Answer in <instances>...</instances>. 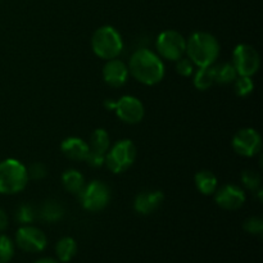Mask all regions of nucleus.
Segmentation results:
<instances>
[{
    "mask_svg": "<svg viewBox=\"0 0 263 263\" xmlns=\"http://www.w3.org/2000/svg\"><path fill=\"white\" fill-rule=\"evenodd\" d=\"M128 72L143 85L153 86L163 80L164 64L158 54L149 49H138L134 51L128 62Z\"/></svg>",
    "mask_w": 263,
    "mask_h": 263,
    "instance_id": "obj_1",
    "label": "nucleus"
},
{
    "mask_svg": "<svg viewBox=\"0 0 263 263\" xmlns=\"http://www.w3.org/2000/svg\"><path fill=\"white\" fill-rule=\"evenodd\" d=\"M221 46L216 36L210 32L198 31L186 40L187 58L198 67H210L216 63L220 57Z\"/></svg>",
    "mask_w": 263,
    "mask_h": 263,
    "instance_id": "obj_2",
    "label": "nucleus"
},
{
    "mask_svg": "<svg viewBox=\"0 0 263 263\" xmlns=\"http://www.w3.org/2000/svg\"><path fill=\"white\" fill-rule=\"evenodd\" d=\"M28 182L27 168L18 159L8 158L0 162V194L21 193Z\"/></svg>",
    "mask_w": 263,
    "mask_h": 263,
    "instance_id": "obj_3",
    "label": "nucleus"
},
{
    "mask_svg": "<svg viewBox=\"0 0 263 263\" xmlns=\"http://www.w3.org/2000/svg\"><path fill=\"white\" fill-rule=\"evenodd\" d=\"M91 48L95 55L105 61L117 58L123 49L122 36L112 26H103L92 35Z\"/></svg>",
    "mask_w": 263,
    "mask_h": 263,
    "instance_id": "obj_4",
    "label": "nucleus"
},
{
    "mask_svg": "<svg viewBox=\"0 0 263 263\" xmlns=\"http://www.w3.org/2000/svg\"><path fill=\"white\" fill-rule=\"evenodd\" d=\"M136 159V146L128 139L117 141L105 154L104 164L113 174L127 171Z\"/></svg>",
    "mask_w": 263,
    "mask_h": 263,
    "instance_id": "obj_5",
    "label": "nucleus"
},
{
    "mask_svg": "<svg viewBox=\"0 0 263 263\" xmlns=\"http://www.w3.org/2000/svg\"><path fill=\"white\" fill-rule=\"evenodd\" d=\"M105 108L113 109L122 122L128 125H136L141 122L145 115L144 105L138 98L131 97V95H123L117 102L112 100H105Z\"/></svg>",
    "mask_w": 263,
    "mask_h": 263,
    "instance_id": "obj_6",
    "label": "nucleus"
},
{
    "mask_svg": "<svg viewBox=\"0 0 263 263\" xmlns=\"http://www.w3.org/2000/svg\"><path fill=\"white\" fill-rule=\"evenodd\" d=\"M157 53L166 61L176 62L185 55L186 40L184 36L175 30H166L161 32L156 41Z\"/></svg>",
    "mask_w": 263,
    "mask_h": 263,
    "instance_id": "obj_7",
    "label": "nucleus"
},
{
    "mask_svg": "<svg viewBox=\"0 0 263 263\" xmlns=\"http://www.w3.org/2000/svg\"><path fill=\"white\" fill-rule=\"evenodd\" d=\"M82 207L90 212H98L104 210L110 200V189L107 184L99 180H94L85 185L79 194Z\"/></svg>",
    "mask_w": 263,
    "mask_h": 263,
    "instance_id": "obj_8",
    "label": "nucleus"
},
{
    "mask_svg": "<svg viewBox=\"0 0 263 263\" xmlns=\"http://www.w3.org/2000/svg\"><path fill=\"white\" fill-rule=\"evenodd\" d=\"M233 66L239 76L252 77L258 72L261 57L258 51L249 44H239L233 53Z\"/></svg>",
    "mask_w": 263,
    "mask_h": 263,
    "instance_id": "obj_9",
    "label": "nucleus"
},
{
    "mask_svg": "<svg viewBox=\"0 0 263 263\" xmlns=\"http://www.w3.org/2000/svg\"><path fill=\"white\" fill-rule=\"evenodd\" d=\"M15 244L23 252L28 253H39L46 248L48 239L43 230L36 226L23 225L15 233Z\"/></svg>",
    "mask_w": 263,
    "mask_h": 263,
    "instance_id": "obj_10",
    "label": "nucleus"
},
{
    "mask_svg": "<svg viewBox=\"0 0 263 263\" xmlns=\"http://www.w3.org/2000/svg\"><path fill=\"white\" fill-rule=\"evenodd\" d=\"M233 149L236 154L243 157H254L261 152L262 138L254 128H241L234 135Z\"/></svg>",
    "mask_w": 263,
    "mask_h": 263,
    "instance_id": "obj_11",
    "label": "nucleus"
},
{
    "mask_svg": "<svg viewBox=\"0 0 263 263\" xmlns=\"http://www.w3.org/2000/svg\"><path fill=\"white\" fill-rule=\"evenodd\" d=\"M215 202L218 207L226 211H236L243 207L246 202V193L238 185L226 184L220 189H216Z\"/></svg>",
    "mask_w": 263,
    "mask_h": 263,
    "instance_id": "obj_12",
    "label": "nucleus"
},
{
    "mask_svg": "<svg viewBox=\"0 0 263 263\" xmlns=\"http://www.w3.org/2000/svg\"><path fill=\"white\" fill-rule=\"evenodd\" d=\"M128 67L125 62L120 61L117 58H113L107 61V63L103 67V79L105 84L112 87H121L126 84L128 79Z\"/></svg>",
    "mask_w": 263,
    "mask_h": 263,
    "instance_id": "obj_13",
    "label": "nucleus"
},
{
    "mask_svg": "<svg viewBox=\"0 0 263 263\" xmlns=\"http://www.w3.org/2000/svg\"><path fill=\"white\" fill-rule=\"evenodd\" d=\"M163 193L159 190H149V192H143L135 198L134 202V208L140 215H151L154 211L158 210L163 203Z\"/></svg>",
    "mask_w": 263,
    "mask_h": 263,
    "instance_id": "obj_14",
    "label": "nucleus"
},
{
    "mask_svg": "<svg viewBox=\"0 0 263 263\" xmlns=\"http://www.w3.org/2000/svg\"><path fill=\"white\" fill-rule=\"evenodd\" d=\"M61 151L67 158L72 159V161L82 162L86 159L87 154H89V144L81 138H76V136H71L62 141Z\"/></svg>",
    "mask_w": 263,
    "mask_h": 263,
    "instance_id": "obj_15",
    "label": "nucleus"
},
{
    "mask_svg": "<svg viewBox=\"0 0 263 263\" xmlns=\"http://www.w3.org/2000/svg\"><path fill=\"white\" fill-rule=\"evenodd\" d=\"M213 76H215V84L229 85L234 84L236 77L239 76L235 67L231 62H223V63L212 64Z\"/></svg>",
    "mask_w": 263,
    "mask_h": 263,
    "instance_id": "obj_16",
    "label": "nucleus"
},
{
    "mask_svg": "<svg viewBox=\"0 0 263 263\" xmlns=\"http://www.w3.org/2000/svg\"><path fill=\"white\" fill-rule=\"evenodd\" d=\"M62 184H63L64 189L68 193L74 195H79L82 192L85 184V177L82 176L81 172H79L77 170H67L62 175Z\"/></svg>",
    "mask_w": 263,
    "mask_h": 263,
    "instance_id": "obj_17",
    "label": "nucleus"
},
{
    "mask_svg": "<svg viewBox=\"0 0 263 263\" xmlns=\"http://www.w3.org/2000/svg\"><path fill=\"white\" fill-rule=\"evenodd\" d=\"M194 181L198 192L202 193L203 195H212L217 189V177L215 176L213 172L208 171V170L197 172Z\"/></svg>",
    "mask_w": 263,
    "mask_h": 263,
    "instance_id": "obj_18",
    "label": "nucleus"
},
{
    "mask_svg": "<svg viewBox=\"0 0 263 263\" xmlns=\"http://www.w3.org/2000/svg\"><path fill=\"white\" fill-rule=\"evenodd\" d=\"M110 146V139L104 128H97L90 136L89 151L99 154H107Z\"/></svg>",
    "mask_w": 263,
    "mask_h": 263,
    "instance_id": "obj_19",
    "label": "nucleus"
},
{
    "mask_svg": "<svg viewBox=\"0 0 263 263\" xmlns=\"http://www.w3.org/2000/svg\"><path fill=\"white\" fill-rule=\"evenodd\" d=\"M57 257L61 262H69L77 253V243L74 239L66 236L62 238L55 246Z\"/></svg>",
    "mask_w": 263,
    "mask_h": 263,
    "instance_id": "obj_20",
    "label": "nucleus"
},
{
    "mask_svg": "<svg viewBox=\"0 0 263 263\" xmlns=\"http://www.w3.org/2000/svg\"><path fill=\"white\" fill-rule=\"evenodd\" d=\"M64 215V210L62 204L55 200H46L40 210V217L48 222L59 221Z\"/></svg>",
    "mask_w": 263,
    "mask_h": 263,
    "instance_id": "obj_21",
    "label": "nucleus"
},
{
    "mask_svg": "<svg viewBox=\"0 0 263 263\" xmlns=\"http://www.w3.org/2000/svg\"><path fill=\"white\" fill-rule=\"evenodd\" d=\"M213 85H215V76H213L212 66L199 67L194 74V86L200 91H205Z\"/></svg>",
    "mask_w": 263,
    "mask_h": 263,
    "instance_id": "obj_22",
    "label": "nucleus"
},
{
    "mask_svg": "<svg viewBox=\"0 0 263 263\" xmlns=\"http://www.w3.org/2000/svg\"><path fill=\"white\" fill-rule=\"evenodd\" d=\"M234 89L238 97H248L254 90V82L249 76H238L234 81Z\"/></svg>",
    "mask_w": 263,
    "mask_h": 263,
    "instance_id": "obj_23",
    "label": "nucleus"
},
{
    "mask_svg": "<svg viewBox=\"0 0 263 263\" xmlns=\"http://www.w3.org/2000/svg\"><path fill=\"white\" fill-rule=\"evenodd\" d=\"M14 256V244L8 236L0 234V263H8Z\"/></svg>",
    "mask_w": 263,
    "mask_h": 263,
    "instance_id": "obj_24",
    "label": "nucleus"
},
{
    "mask_svg": "<svg viewBox=\"0 0 263 263\" xmlns=\"http://www.w3.org/2000/svg\"><path fill=\"white\" fill-rule=\"evenodd\" d=\"M36 212L30 204H22L15 211V220L22 225H30L35 221Z\"/></svg>",
    "mask_w": 263,
    "mask_h": 263,
    "instance_id": "obj_25",
    "label": "nucleus"
},
{
    "mask_svg": "<svg viewBox=\"0 0 263 263\" xmlns=\"http://www.w3.org/2000/svg\"><path fill=\"white\" fill-rule=\"evenodd\" d=\"M241 182H243V185L248 190L256 192V190L261 187V176H259L258 172L247 170V171L241 174Z\"/></svg>",
    "mask_w": 263,
    "mask_h": 263,
    "instance_id": "obj_26",
    "label": "nucleus"
},
{
    "mask_svg": "<svg viewBox=\"0 0 263 263\" xmlns=\"http://www.w3.org/2000/svg\"><path fill=\"white\" fill-rule=\"evenodd\" d=\"M243 228L251 235L261 236L263 233V220L261 217H249L246 220Z\"/></svg>",
    "mask_w": 263,
    "mask_h": 263,
    "instance_id": "obj_27",
    "label": "nucleus"
},
{
    "mask_svg": "<svg viewBox=\"0 0 263 263\" xmlns=\"http://www.w3.org/2000/svg\"><path fill=\"white\" fill-rule=\"evenodd\" d=\"M176 72L180 76L189 77L194 73V63L189 58L181 57L176 61Z\"/></svg>",
    "mask_w": 263,
    "mask_h": 263,
    "instance_id": "obj_28",
    "label": "nucleus"
},
{
    "mask_svg": "<svg viewBox=\"0 0 263 263\" xmlns=\"http://www.w3.org/2000/svg\"><path fill=\"white\" fill-rule=\"evenodd\" d=\"M27 175H28V179L41 180L48 175V170H46L45 164L40 163V162H36V163L31 164V166L28 167Z\"/></svg>",
    "mask_w": 263,
    "mask_h": 263,
    "instance_id": "obj_29",
    "label": "nucleus"
},
{
    "mask_svg": "<svg viewBox=\"0 0 263 263\" xmlns=\"http://www.w3.org/2000/svg\"><path fill=\"white\" fill-rule=\"evenodd\" d=\"M89 166L94 167V168H98V167H102L105 162V156L104 154H99V153H94V152H90L87 154L86 159H85Z\"/></svg>",
    "mask_w": 263,
    "mask_h": 263,
    "instance_id": "obj_30",
    "label": "nucleus"
},
{
    "mask_svg": "<svg viewBox=\"0 0 263 263\" xmlns=\"http://www.w3.org/2000/svg\"><path fill=\"white\" fill-rule=\"evenodd\" d=\"M8 228V215L3 208H0V233Z\"/></svg>",
    "mask_w": 263,
    "mask_h": 263,
    "instance_id": "obj_31",
    "label": "nucleus"
},
{
    "mask_svg": "<svg viewBox=\"0 0 263 263\" xmlns=\"http://www.w3.org/2000/svg\"><path fill=\"white\" fill-rule=\"evenodd\" d=\"M35 263H59V262L54 258H41V259H37Z\"/></svg>",
    "mask_w": 263,
    "mask_h": 263,
    "instance_id": "obj_32",
    "label": "nucleus"
}]
</instances>
